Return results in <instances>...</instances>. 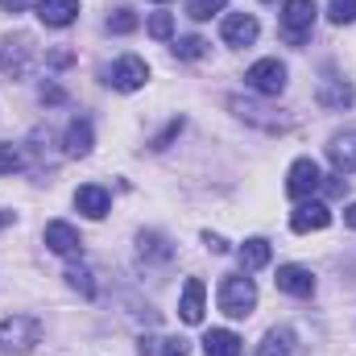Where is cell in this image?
Wrapping results in <instances>:
<instances>
[{"mask_svg": "<svg viewBox=\"0 0 356 356\" xmlns=\"http://www.w3.org/2000/svg\"><path fill=\"white\" fill-rule=\"evenodd\" d=\"M137 353H141V356H191V348H186V340H182V336H166V340L145 336Z\"/></svg>", "mask_w": 356, "mask_h": 356, "instance_id": "22", "label": "cell"}, {"mask_svg": "<svg viewBox=\"0 0 356 356\" xmlns=\"http://www.w3.org/2000/svg\"><path fill=\"white\" fill-rule=\"evenodd\" d=\"M149 33H154L158 42H166V38L175 33V17H170V13H154V17H149Z\"/></svg>", "mask_w": 356, "mask_h": 356, "instance_id": "30", "label": "cell"}, {"mask_svg": "<svg viewBox=\"0 0 356 356\" xmlns=\"http://www.w3.org/2000/svg\"><path fill=\"white\" fill-rule=\"evenodd\" d=\"M25 4H29V0H0V8H4V13H21Z\"/></svg>", "mask_w": 356, "mask_h": 356, "instance_id": "34", "label": "cell"}, {"mask_svg": "<svg viewBox=\"0 0 356 356\" xmlns=\"http://www.w3.org/2000/svg\"><path fill=\"white\" fill-rule=\"evenodd\" d=\"M216 298H220V311H224L228 319H249L253 307H257V286H253V277H245V273H224Z\"/></svg>", "mask_w": 356, "mask_h": 356, "instance_id": "1", "label": "cell"}, {"mask_svg": "<svg viewBox=\"0 0 356 356\" xmlns=\"http://www.w3.org/2000/svg\"><path fill=\"white\" fill-rule=\"evenodd\" d=\"M13 224V211H0V228H8Z\"/></svg>", "mask_w": 356, "mask_h": 356, "instance_id": "36", "label": "cell"}, {"mask_svg": "<svg viewBox=\"0 0 356 356\" xmlns=\"http://www.w3.org/2000/svg\"><path fill=\"white\" fill-rule=\"evenodd\" d=\"M38 17L50 29H67L79 17V0H38Z\"/></svg>", "mask_w": 356, "mask_h": 356, "instance_id": "17", "label": "cell"}, {"mask_svg": "<svg viewBox=\"0 0 356 356\" xmlns=\"http://www.w3.org/2000/svg\"><path fill=\"white\" fill-rule=\"evenodd\" d=\"M224 4H228V0H186V17H191V21H211Z\"/></svg>", "mask_w": 356, "mask_h": 356, "instance_id": "27", "label": "cell"}, {"mask_svg": "<svg viewBox=\"0 0 356 356\" xmlns=\"http://www.w3.org/2000/svg\"><path fill=\"white\" fill-rule=\"evenodd\" d=\"M253 356H298V336L290 327H273V332H266V340L257 344Z\"/></svg>", "mask_w": 356, "mask_h": 356, "instance_id": "18", "label": "cell"}, {"mask_svg": "<svg viewBox=\"0 0 356 356\" xmlns=\"http://www.w3.org/2000/svg\"><path fill=\"white\" fill-rule=\"evenodd\" d=\"M323 191L340 199V195H348V178H344V175H332V178H323Z\"/></svg>", "mask_w": 356, "mask_h": 356, "instance_id": "31", "label": "cell"}, {"mask_svg": "<svg viewBox=\"0 0 356 356\" xmlns=\"http://www.w3.org/2000/svg\"><path fill=\"white\" fill-rule=\"evenodd\" d=\"M75 207H79L88 220H104V216H108V207H112V195H108L104 186L88 182V186H79V191H75Z\"/></svg>", "mask_w": 356, "mask_h": 356, "instance_id": "16", "label": "cell"}, {"mask_svg": "<svg viewBox=\"0 0 356 356\" xmlns=\"http://www.w3.org/2000/svg\"><path fill=\"white\" fill-rule=\"evenodd\" d=\"M353 99L356 95L344 79H336V75H323V79H319V104H323V108H348Z\"/></svg>", "mask_w": 356, "mask_h": 356, "instance_id": "20", "label": "cell"}, {"mask_svg": "<svg viewBox=\"0 0 356 356\" xmlns=\"http://www.w3.org/2000/svg\"><path fill=\"white\" fill-rule=\"evenodd\" d=\"M344 224H348V228H356V203H348V207H344Z\"/></svg>", "mask_w": 356, "mask_h": 356, "instance_id": "35", "label": "cell"}, {"mask_svg": "<svg viewBox=\"0 0 356 356\" xmlns=\"http://www.w3.org/2000/svg\"><path fill=\"white\" fill-rule=\"evenodd\" d=\"M277 290L290 294V298H311L315 294V273L302 266H277Z\"/></svg>", "mask_w": 356, "mask_h": 356, "instance_id": "12", "label": "cell"}, {"mask_svg": "<svg viewBox=\"0 0 356 356\" xmlns=\"http://www.w3.org/2000/svg\"><path fill=\"white\" fill-rule=\"evenodd\" d=\"M327 21H332V25H353L356 21V0H332V4H327Z\"/></svg>", "mask_w": 356, "mask_h": 356, "instance_id": "28", "label": "cell"}, {"mask_svg": "<svg viewBox=\"0 0 356 356\" xmlns=\"http://www.w3.org/2000/svg\"><path fill=\"white\" fill-rule=\"evenodd\" d=\"M315 0H282V38L286 46H307L311 29H315Z\"/></svg>", "mask_w": 356, "mask_h": 356, "instance_id": "2", "label": "cell"}, {"mask_svg": "<svg viewBox=\"0 0 356 356\" xmlns=\"http://www.w3.org/2000/svg\"><path fill=\"white\" fill-rule=\"evenodd\" d=\"M145 79H149V67H145V58H137V54L116 58V67L108 71V83L116 91H137V88H145Z\"/></svg>", "mask_w": 356, "mask_h": 356, "instance_id": "7", "label": "cell"}, {"mask_svg": "<svg viewBox=\"0 0 356 356\" xmlns=\"http://www.w3.org/2000/svg\"><path fill=\"white\" fill-rule=\"evenodd\" d=\"M203 245H207L211 253H228V241H224V236H216V232H203Z\"/></svg>", "mask_w": 356, "mask_h": 356, "instance_id": "33", "label": "cell"}, {"mask_svg": "<svg viewBox=\"0 0 356 356\" xmlns=\"http://www.w3.org/2000/svg\"><path fill=\"white\" fill-rule=\"evenodd\" d=\"M257 33H261V25H257L253 13H228L224 25H220V38H224L228 46H253Z\"/></svg>", "mask_w": 356, "mask_h": 356, "instance_id": "10", "label": "cell"}, {"mask_svg": "<svg viewBox=\"0 0 356 356\" xmlns=\"http://www.w3.org/2000/svg\"><path fill=\"white\" fill-rule=\"evenodd\" d=\"M245 83L257 91V95H282L286 91V63H277V58H261V63H253L249 71H245Z\"/></svg>", "mask_w": 356, "mask_h": 356, "instance_id": "6", "label": "cell"}, {"mask_svg": "<svg viewBox=\"0 0 356 356\" xmlns=\"http://www.w3.org/2000/svg\"><path fill=\"white\" fill-rule=\"evenodd\" d=\"M203 356H241V336L228 327H211L203 336Z\"/></svg>", "mask_w": 356, "mask_h": 356, "instance_id": "19", "label": "cell"}, {"mask_svg": "<svg viewBox=\"0 0 356 356\" xmlns=\"http://www.w3.org/2000/svg\"><path fill=\"white\" fill-rule=\"evenodd\" d=\"M323 191V170H319V162L315 158H298L290 170H286V195L290 199H315Z\"/></svg>", "mask_w": 356, "mask_h": 356, "instance_id": "5", "label": "cell"}, {"mask_svg": "<svg viewBox=\"0 0 356 356\" xmlns=\"http://www.w3.org/2000/svg\"><path fill=\"white\" fill-rule=\"evenodd\" d=\"M38 344H42V319H33V315H8L0 323V348L25 356V353H33Z\"/></svg>", "mask_w": 356, "mask_h": 356, "instance_id": "3", "label": "cell"}, {"mask_svg": "<svg viewBox=\"0 0 356 356\" xmlns=\"http://www.w3.org/2000/svg\"><path fill=\"white\" fill-rule=\"evenodd\" d=\"M327 162L336 166V175H356V129L332 137V145H327Z\"/></svg>", "mask_w": 356, "mask_h": 356, "instance_id": "13", "label": "cell"}, {"mask_svg": "<svg viewBox=\"0 0 356 356\" xmlns=\"http://www.w3.org/2000/svg\"><path fill=\"white\" fill-rule=\"evenodd\" d=\"M327 224H332V207L319 203V199H302V203L290 211V228L302 232V236H307V232H323Z\"/></svg>", "mask_w": 356, "mask_h": 356, "instance_id": "8", "label": "cell"}, {"mask_svg": "<svg viewBox=\"0 0 356 356\" xmlns=\"http://www.w3.org/2000/svg\"><path fill=\"white\" fill-rule=\"evenodd\" d=\"M108 29H112V33H133V29H137V13L124 8V4L112 8V13H108Z\"/></svg>", "mask_w": 356, "mask_h": 356, "instance_id": "26", "label": "cell"}, {"mask_svg": "<svg viewBox=\"0 0 356 356\" xmlns=\"http://www.w3.org/2000/svg\"><path fill=\"white\" fill-rule=\"evenodd\" d=\"M25 170V154L17 145H0V175H17Z\"/></svg>", "mask_w": 356, "mask_h": 356, "instance_id": "29", "label": "cell"}, {"mask_svg": "<svg viewBox=\"0 0 356 356\" xmlns=\"http://www.w3.org/2000/svg\"><path fill=\"white\" fill-rule=\"evenodd\" d=\"M154 4H170V0H154Z\"/></svg>", "mask_w": 356, "mask_h": 356, "instance_id": "37", "label": "cell"}, {"mask_svg": "<svg viewBox=\"0 0 356 356\" xmlns=\"http://www.w3.org/2000/svg\"><path fill=\"white\" fill-rule=\"evenodd\" d=\"M228 104H232V112H236L241 120H249V124H257V129H266V133H282V129H290V120H286V116H269V108H266V104H257V99L232 95Z\"/></svg>", "mask_w": 356, "mask_h": 356, "instance_id": "9", "label": "cell"}, {"mask_svg": "<svg viewBox=\"0 0 356 356\" xmlns=\"http://www.w3.org/2000/svg\"><path fill=\"white\" fill-rule=\"evenodd\" d=\"M178 133H182V120H170V124H166V133H162V137H154V149H166Z\"/></svg>", "mask_w": 356, "mask_h": 356, "instance_id": "32", "label": "cell"}, {"mask_svg": "<svg viewBox=\"0 0 356 356\" xmlns=\"http://www.w3.org/2000/svg\"><path fill=\"white\" fill-rule=\"evenodd\" d=\"M46 245H50V253H58V257H79V253H83V241H79V232H75L67 220H50V224H46Z\"/></svg>", "mask_w": 356, "mask_h": 356, "instance_id": "11", "label": "cell"}, {"mask_svg": "<svg viewBox=\"0 0 356 356\" xmlns=\"http://www.w3.org/2000/svg\"><path fill=\"white\" fill-rule=\"evenodd\" d=\"M203 298H207V290H203V282L199 277H186V286H182V298H178V315H182V323H203Z\"/></svg>", "mask_w": 356, "mask_h": 356, "instance_id": "14", "label": "cell"}, {"mask_svg": "<svg viewBox=\"0 0 356 356\" xmlns=\"http://www.w3.org/2000/svg\"><path fill=\"white\" fill-rule=\"evenodd\" d=\"M175 54L182 58V63H195V58H203V54H207V42H203L199 33H191V38H178V42H175Z\"/></svg>", "mask_w": 356, "mask_h": 356, "instance_id": "24", "label": "cell"}, {"mask_svg": "<svg viewBox=\"0 0 356 356\" xmlns=\"http://www.w3.org/2000/svg\"><path fill=\"white\" fill-rule=\"evenodd\" d=\"M241 269L245 273H253V269H261V266H269V257H273V249H269V241L266 236H253V241H245L241 245Z\"/></svg>", "mask_w": 356, "mask_h": 356, "instance_id": "21", "label": "cell"}, {"mask_svg": "<svg viewBox=\"0 0 356 356\" xmlns=\"http://www.w3.org/2000/svg\"><path fill=\"white\" fill-rule=\"evenodd\" d=\"M67 282H71V290H79L83 298H95V282H91V269L88 266H71V269H67Z\"/></svg>", "mask_w": 356, "mask_h": 356, "instance_id": "25", "label": "cell"}, {"mask_svg": "<svg viewBox=\"0 0 356 356\" xmlns=\"http://www.w3.org/2000/svg\"><path fill=\"white\" fill-rule=\"evenodd\" d=\"M33 58H38V46H33L29 33L4 38V46H0V71H4V79H25L29 67H33Z\"/></svg>", "mask_w": 356, "mask_h": 356, "instance_id": "4", "label": "cell"}, {"mask_svg": "<svg viewBox=\"0 0 356 356\" xmlns=\"http://www.w3.org/2000/svg\"><path fill=\"white\" fill-rule=\"evenodd\" d=\"M91 145H95V133H91V120L83 116H75L71 124H67V133H63V149L71 154V158H88Z\"/></svg>", "mask_w": 356, "mask_h": 356, "instance_id": "15", "label": "cell"}, {"mask_svg": "<svg viewBox=\"0 0 356 356\" xmlns=\"http://www.w3.org/2000/svg\"><path fill=\"white\" fill-rule=\"evenodd\" d=\"M141 257H154V261H170L175 257V249H170V241L166 236H158V232H141Z\"/></svg>", "mask_w": 356, "mask_h": 356, "instance_id": "23", "label": "cell"}]
</instances>
